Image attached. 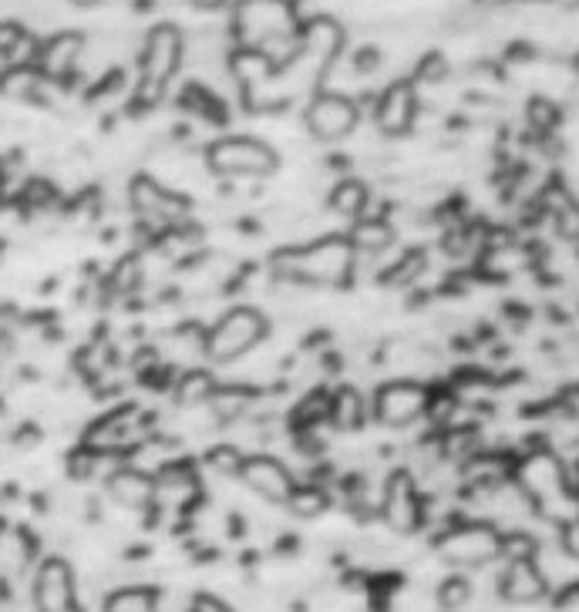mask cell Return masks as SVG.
I'll use <instances>...</instances> for the list:
<instances>
[{"mask_svg": "<svg viewBox=\"0 0 579 612\" xmlns=\"http://www.w3.org/2000/svg\"><path fill=\"white\" fill-rule=\"evenodd\" d=\"M186 54V41L179 28L173 24H155L145 34L142 54H138V87H135V102L142 108H155L165 92H169V81L176 77L179 64Z\"/></svg>", "mask_w": 579, "mask_h": 612, "instance_id": "obj_1", "label": "cell"}, {"mask_svg": "<svg viewBox=\"0 0 579 612\" xmlns=\"http://www.w3.org/2000/svg\"><path fill=\"white\" fill-rule=\"evenodd\" d=\"M519 481L523 488L533 495V498H542V501H552V498H562L566 491V478H562V468L552 455H533L523 468H519Z\"/></svg>", "mask_w": 579, "mask_h": 612, "instance_id": "obj_14", "label": "cell"}, {"mask_svg": "<svg viewBox=\"0 0 579 612\" xmlns=\"http://www.w3.org/2000/svg\"><path fill=\"white\" fill-rule=\"evenodd\" d=\"M381 511L384 521L394 532H415L422 521V501L415 491V481H411L407 471H394L384 485V498H381Z\"/></svg>", "mask_w": 579, "mask_h": 612, "instance_id": "obj_12", "label": "cell"}, {"mask_svg": "<svg viewBox=\"0 0 579 612\" xmlns=\"http://www.w3.org/2000/svg\"><path fill=\"white\" fill-rule=\"evenodd\" d=\"M428 404H432V394L418 381H391L374 394V414L387 427H407L411 421L428 414Z\"/></svg>", "mask_w": 579, "mask_h": 612, "instance_id": "obj_8", "label": "cell"}, {"mask_svg": "<svg viewBox=\"0 0 579 612\" xmlns=\"http://www.w3.org/2000/svg\"><path fill=\"white\" fill-rule=\"evenodd\" d=\"M132 206L138 209V216L152 219V216H162L169 219L173 209H176V196L165 193L152 175H138V179L132 183Z\"/></svg>", "mask_w": 579, "mask_h": 612, "instance_id": "obj_18", "label": "cell"}, {"mask_svg": "<svg viewBox=\"0 0 579 612\" xmlns=\"http://www.w3.org/2000/svg\"><path fill=\"white\" fill-rule=\"evenodd\" d=\"M206 461H209V468H216V471H223V475H239L246 455H242L239 448H232V445H216V448L206 455Z\"/></svg>", "mask_w": 579, "mask_h": 612, "instance_id": "obj_28", "label": "cell"}, {"mask_svg": "<svg viewBox=\"0 0 579 612\" xmlns=\"http://www.w3.org/2000/svg\"><path fill=\"white\" fill-rule=\"evenodd\" d=\"M499 589L509 602H539L549 585H546V575L536 566V559H516V562H509Z\"/></svg>", "mask_w": 579, "mask_h": 612, "instance_id": "obj_15", "label": "cell"}, {"mask_svg": "<svg viewBox=\"0 0 579 612\" xmlns=\"http://www.w3.org/2000/svg\"><path fill=\"white\" fill-rule=\"evenodd\" d=\"M468 599H472V585H468L462 575L445 579L442 589H438V602H442V609H448V612H458L462 605H468Z\"/></svg>", "mask_w": 579, "mask_h": 612, "instance_id": "obj_26", "label": "cell"}, {"mask_svg": "<svg viewBox=\"0 0 579 612\" xmlns=\"http://www.w3.org/2000/svg\"><path fill=\"white\" fill-rule=\"evenodd\" d=\"M445 74H448V61L442 54H428L418 64V81H445Z\"/></svg>", "mask_w": 579, "mask_h": 612, "instance_id": "obj_32", "label": "cell"}, {"mask_svg": "<svg viewBox=\"0 0 579 612\" xmlns=\"http://www.w3.org/2000/svg\"><path fill=\"white\" fill-rule=\"evenodd\" d=\"M361 122V108L354 98L341 92H317L303 108V125L317 142H344Z\"/></svg>", "mask_w": 579, "mask_h": 612, "instance_id": "obj_6", "label": "cell"}, {"mask_svg": "<svg viewBox=\"0 0 579 612\" xmlns=\"http://www.w3.org/2000/svg\"><path fill=\"white\" fill-rule=\"evenodd\" d=\"M108 495L125 508H145L155 498V478L142 468H122L108 478Z\"/></svg>", "mask_w": 579, "mask_h": 612, "instance_id": "obj_17", "label": "cell"}, {"mask_svg": "<svg viewBox=\"0 0 579 612\" xmlns=\"http://www.w3.org/2000/svg\"><path fill=\"white\" fill-rule=\"evenodd\" d=\"M556 8H562V11H579V0H552Z\"/></svg>", "mask_w": 579, "mask_h": 612, "instance_id": "obj_36", "label": "cell"}, {"mask_svg": "<svg viewBox=\"0 0 579 612\" xmlns=\"http://www.w3.org/2000/svg\"><path fill=\"white\" fill-rule=\"evenodd\" d=\"M526 118H529V125H533L536 132H552V128L559 125V108H556L549 98L536 95V98L529 102V108H526Z\"/></svg>", "mask_w": 579, "mask_h": 612, "instance_id": "obj_25", "label": "cell"}, {"mask_svg": "<svg viewBox=\"0 0 579 612\" xmlns=\"http://www.w3.org/2000/svg\"><path fill=\"white\" fill-rule=\"evenodd\" d=\"M186 105L193 108V112H199L203 118H209V122H223V108H219V102L206 92V87H189L186 92Z\"/></svg>", "mask_w": 579, "mask_h": 612, "instance_id": "obj_29", "label": "cell"}, {"mask_svg": "<svg viewBox=\"0 0 579 612\" xmlns=\"http://www.w3.org/2000/svg\"><path fill=\"white\" fill-rule=\"evenodd\" d=\"M189 8H196V11H206V14H216V11H223V8H229V0H186Z\"/></svg>", "mask_w": 579, "mask_h": 612, "instance_id": "obj_35", "label": "cell"}, {"mask_svg": "<svg viewBox=\"0 0 579 612\" xmlns=\"http://www.w3.org/2000/svg\"><path fill=\"white\" fill-rule=\"evenodd\" d=\"M283 4H287L290 11H297V8H300V0H283Z\"/></svg>", "mask_w": 579, "mask_h": 612, "instance_id": "obj_38", "label": "cell"}, {"mask_svg": "<svg viewBox=\"0 0 579 612\" xmlns=\"http://www.w3.org/2000/svg\"><path fill=\"white\" fill-rule=\"evenodd\" d=\"M232 34L239 48L270 51L273 44H300L297 11H290L283 0H239L232 8Z\"/></svg>", "mask_w": 579, "mask_h": 612, "instance_id": "obj_2", "label": "cell"}, {"mask_svg": "<svg viewBox=\"0 0 579 612\" xmlns=\"http://www.w3.org/2000/svg\"><path fill=\"white\" fill-rule=\"evenodd\" d=\"M422 270H425V256H422V252H407V256L397 262V267L387 273V280H391V283H407V280H415Z\"/></svg>", "mask_w": 579, "mask_h": 612, "instance_id": "obj_31", "label": "cell"}, {"mask_svg": "<svg viewBox=\"0 0 579 612\" xmlns=\"http://www.w3.org/2000/svg\"><path fill=\"white\" fill-rule=\"evenodd\" d=\"M74 8H95V4H102V0H71Z\"/></svg>", "mask_w": 579, "mask_h": 612, "instance_id": "obj_37", "label": "cell"}, {"mask_svg": "<svg viewBox=\"0 0 579 612\" xmlns=\"http://www.w3.org/2000/svg\"><path fill=\"white\" fill-rule=\"evenodd\" d=\"M348 239H351V246H354L358 252H381V249L391 246L394 229H391L384 219H361Z\"/></svg>", "mask_w": 579, "mask_h": 612, "instance_id": "obj_21", "label": "cell"}, {"mask_svg": "<svg viewBox=\"0 0 579 612\" xmlns=\"http://www.w3.org/2000/svg\"><path fill=\"white\" fill-rule=\"evenodd\" d=\"M341 44H344V31L330 18H313L310 24L300 28V51L320 58V74L338 61Z\"/></svg>", "mask_w": 579, "mask_h": 612, "instance_id": "obj_16", "label": "cell"}, {"mask_svg": "<svg viewBox=\"0 0 579 612\" xmlns=\"http://www.w3.org/2000/svg\"><path fill=\"white\" fill-rule=\"evenodd\" d=\"M34 605H38V612H81L74 575H71V566L64 559L41 562V569L34 575Z\"/></svg>", "mask_w": 579, "mask_h": 612, "instance_id": "obj_11", "label": "cell"}, {"mask_svg": "<svg viewBox=\"0 0 579 612\" xmlns=\"http://www.w3.org/2000/svg\"><path fill=\"white\" fill-rule=\"evenodd\" d=\"M354 259L358 249L351 246L348 236H330L307 249H290L287 256L277 259V270L283 277L310 283H348L354 273Z\"/></svg>", "mask_w": 579, "mask_h": 612, "instance_id": "obj_3", "label": "cell"}, {"mask_svg": "<svg viewBox=\"0 0 579 612\" xmlns=\"http://www.w3.org/2000/svg\"><path fill=\"white\" fill-rule=\"evenodd\" d=\"M499 552H503V536L495 532L492 525H482V521L458 525V529H452L438 542V556L458 569H478V566L492 562Z\"/></svg>", "mask_w": 579, "mask_h": 612, "instance_id": "obj_7", "label": "cell"}, {"mask_svg": "<svg viewBox=\"0 0 579 612\" xmlns=\"http://www.w3.org/2000/svg\"><path fill=\"white\" fill-rule=\"evenodd\" d=\"M213 391H216V384L209 374H189L179 387V401L183 404H209Z\"/></svg>", "mask_w": 579, "mask_h": 612, "instance_id": "obj_27", "label": "cell"}, {"mask_svg": "<svg viewBox=\"0 0 579 612\" xmlns=\"http://www.w3.org/2000/svg\"><path fill=\"white\" fill-rule=\"evenodd\" d=\"M327 417L334 421L341 431H354L364 424V397L354 391V387H341L330 394V404H327Z\"/></svg>", "mask_w": 579, "mask_h": 612, "instance_id": "obj_19", "label": "cell"}, {"mask_svg": "<svg viewBox=\"0 0 579 612\" xmlns=\"http://www.w3.org/2000/svg\"><path fill=\"white\" fill-rule=\"evenodd\" d=\"M81 48H85V38L74 34V31H64V34H54L48 38L41 48H38V74L41 77H51V81H61L74 71L77 58H81Z\"/></svg>", "mask_w": 579, "mask_h": 612, "instance_id": "obj_13", "label": "cell"}, {"mask_svg": "<svg viewBox=\"0 0 579 612\" xmlns=\"http://www.w3.org/2000/svg\"><path fill=\"white\" fill-rule=\"evenodd\" d=\"M267 330H270V320L257 307H232L209 326L203 340V354L213 364H232L250 354L267 336Z\"/></svg>", "mask_w": 579, "mask_h": 612, "instance_id": "obj_4", "label": "cell"}, {"mask_svg": "<svg viewBox=\"0 0 579 612\" xmlns=\"http://www.w3.org/2000/svg\"><path fill=\"white\" fill-rule=\"evenodd\" d=\"M415 118H418V87L415 81H391L381 98H378V108H374V122L378 128L387 135V138H401L415 128Z\"/></svg>", "mask_w": 579, "mask_h": 612, "instance_id": "obj_9", "label": "cell"}, {"mask_svg": "<svg viewBox=\"0 0 579 612\" xmlns=\"http://www.w3.org/2000/svg\"><path fill=\"white\" fill-rule=\"evenodd\" d=\"M327 505H330V498H327L323 488H317V485H300V481H297L293 495L287 498V508H290L293 515H300V518H317L320 511H327Z\"/></svg>", "mask_w": 579, "mask_h": 612, "instance_id": "obj_23", "label": "cell"}, {"mask_svg": "<svg viewBox=\"0 0 579 612\" xmlns=\"http://www.w3.org/2000/svg\"><path fill=\"white\" fill-rule=\"evenodd\" d=\"M250 401H254V394L246 391L242 384L216 387V391H213V397H209V404H213V411H216L219 417H239V414H246V407H250Z\"/></svg>", "mask_w": 579, "mask_h": 612, "instance_id": "obj_24", "label": "cell"}, {"mask_svg": "<svg viewBox=\"0 0 579 612\" xmlns=\"http://www.w3.org/2000/svg\"><path fill=\"white\" fill-rule=\"evenodd\" d=\"M556 226H559V236L569 239V242H579V203L566 199L556 212Z\"/></svg>", "mask_w": 579, "mask_h": 612, "instance_id": "obj_30", "label": "cell"}, {"mask_svg": "<svg viewBox=\"0 0 579 612\" xmlns=\"http://www.w3.org/2000/svg\"><path fill=\"white\" fill-rule=\"evenodd\" d=\"M206 165L209 172L226 175V179H270L280 168V155L263 138L226 135L206 148Z\"/></svg>", "mask_w": 579, "mask_h": 612, "instance_id": "obj_5", "label": "cell"}, {"mask_svg": "<svg viewBox=\"0 0 579 612\" xmlns=\"http://www.w3.org/2000/svg\"><path fill=\"white\" fill-rule=\"evenodd\" d=\"M330 209L341 212L344 219H358L368 209V186L358 179H344L330 189Z\"/></svg>", "mask_w": 579, "mask_h": 612, "instance_id": "obj_20", "label": "cell"}, {"mask_svg": "<svg viewBox=\"0 0 579 612\" xmlns=\"http://www.w3.org/2000/svg\"><path fill=\"white\" fill-rule=\"evenodd\" d=\"M239 478L254 495H260L267 501H280V505H287V498L297 488L293 471L273 455H246V461L239 468Z\"/></svg>", "mask_w": 579, "mask_h": 612, "instance_id": "obj_10", "label": "cell"}, {"mask_svg": "<svg viewBox=\"0 0 579 612\" xmlns=\"http://www.w3.org/2000/svg\"><path fill=\"white\" fill-rule=\"evenodd\" d=\"M562 549H566L569 559L579 562V515L569 518V521H562Z\"/></svg>", "mask_w": 579, "mask_h": 612, "instance_id": "obj_33", "label": "cell"}, {"mask_svg": "<svg viewBox=\"0 0 579 612\" xmlns=\"http://www.w3.org/2000/svg\"><path fill=\"white\" fill-rule=\"evenodd\" d=\"M193 612H232L223 599H216V595H196L193 599Z\"/></svg>", "mask_w": 579, "mask_h": 612, "instance_id": "obj_34", "label": "cell"}, {"mask_svg": "<svg viewBox=\"0 0 579 612\" xmlns=\"http://www.w3.org/2000/svg\"><path fill=\"white\" fill-rule=\"evenodd\" d=\"M158 602H155V592L152 589H142V585H128V589H118L105 599V612H155Z\"/></svg>", "mask_w": 579, "mask_h": 612, "instance_id": "obj_22", "label": "cell"}]
</instances>
